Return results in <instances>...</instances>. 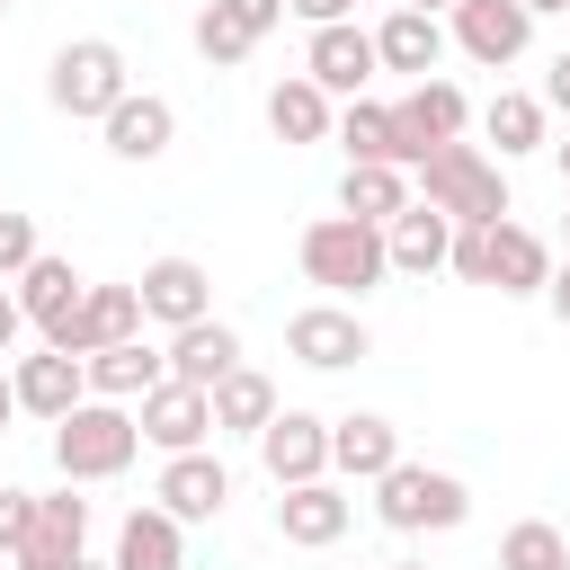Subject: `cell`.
<instances>
[{
  "label": "cell",
  "mask_w": 570,
  "mask_h": 570,
  "mask_svg": "<svg viewBox=\"0 0 570 570\" xmlns=\"http://www.w3.org/2000/svg\"><path fill=\"white\" fill-rule=\"evenodd\" d=\"M525 9H534V18H570V0H525Z\"/></svg>",
  "instance_id": "cell-43"
},
{
  "label": "cell",
  "mask_w": 570,
  "mask_h": 570,
  "mask_svg": "<svg viewBox=\"0 0 570 570\" xmlns=\"http://www.w3.org/2000/svg\"><path fill=\"white\" fill-rule=\"evenodd\" d=\"M330 125H338V98H330L312 71H294V80L267 89V134H276V142L303 151V142H330Z\"/></svg>",
  "instance_id": "cell-27"
},
{
  "label": "cell",
  "mask_w": 570,
  "mask_h": 570,
  "mask_svg": "<svg viewBox=\"0 0 570 570\" xmlns=\"http://www.w3.org/2000/svg\"><path fill=\"white\" fill-rule=\"evenodd\" d=\"M125 89H134V71H125V45H107V36H71V45L45 62V98H53V116H71V125H98Z\"/></svg>",
  "instance_id": "cell-5"
},
{
  "label": "cell",
  "mask_w": 570,
  "mask_h": 570,
  "mask_svg": "<svg viewBox=\"0 0 570 570\" xmlns=\"http://www.w3.org/2000/svg\"><path fill=\"white\" fill-rule=\"evenodd\" d=\"M9 419H18V383H9V365H0V436H9Z\"/></svg>",
  "instance_id": "cell-41"
},
{
  "label": "cell",
  "mask_w": 570,
  "mask_h": 570,
  "mask_svg": "<svg viewBox=\"0 0 570 570\" xmlns=\"http://www.w3.org/2000/svg\"><path fill=\"white\" fill-rule=\"evenodd\" d=\"M392 463H401V428H392L383 410L330 419V472H338V481H383Z\"/></svg>",
  "instance_id": "cell-22"
},
{
  "label": "cell",
  "mask_w": 570,
  "mask_h": 570,
  "mask_svg": "<svg viewBox=\"0 0 570 570\" xmlns=\"http://www.w3.org/2000/svg\"><path fill=\"white\" fill-rule=\"evenodd\" d=\"M134 294H142V330H151V321H160V330H187V321L214 312V267L187 258V249H169V258H151V267L134 276Z\"/></svg>",
  "instance_id": "cell-10"
},
{
  "label": "cell",
  "mask_w": 570,
  "mask_h": 570,
  "mask_svg": "<svg viewBox=\"0 0 570 570\" xmlns=\"http://www.w3.org/2000/svg\"><path fill=\"white\" fill-rule=\"evenodd\" d=\"M80 374H89V392H98V401H125V410H134V401H142V392L169 374V356H160L151 338H116V347L80 356Z\"/></svg>",
  "instance_id": "cell-28"
},
{
  "label": "cell",
  "mask_w": 570,
  "mask_h": 570,
  "mask_svg": "<svg viewBox=\"0 0 570 570\" xmlns=\"http://www.w3.org/2000/svg\"><path fill=\"white\" fill-rule=\"evenodd\" d=\"M303 71H312L330 98H365V80L383 71V62H374V27H356V18H338V27H312V45H303Z\"/></svg>",
  "instance_id": "cell-16"
},
{
  "label": "cell",
  "mask_w": 570,
  "mask_h": 570,
  "mask_svg": "<svg viewBox=\"0 0 570 570\" xmlns=\"http://www.w3.org/2000/svg\"><path fill=\"white\" fill-rule=\"evenodd\" d=\"M107 561H116V570H187V525H178L160 499H142V508H125Z\"/></svg>",
  "instance_id": "cell-26"
},
{
  "label": "cell",
  "mask_w": 570,
  "mask_h": 570,
  "mask_svg": "<svg viewBox=\"0 0 570 570\" xmlns=\"http://www.w3.org/2000/svg\"><path fill=\"white\" fill-rule=\"evenodd\" d=\"M285 356L312 365V374H347V365L374 356V330H365L356 303H303V312L285 321Z\"/></svg>",
  "instance_id": "cell-7"
},
{
  "label": "cell",
  "mask_w": 570,
  "mask_h": 570,
  "mask_svg": "<svg viewBox=\"0 0 570 570\" xmlns=\"http://www.w3.org/2000/svg\"><path fill=\"white\" fill-rule=\"evenodd\" d=\"M0 570H18V561H9V552H0Z\"/></svg>",
  "instance_id": "cell-47"
},
{
  "label": "cell",
  "mask_w": 570,
  "mask_h": 570,
  "mask_svg": "<svg viewBox=\"0 0 570 570\" xmlns=\"http://www.w3.org/2000/svg\"><path fill=\"white\" fill-rule=\"evenodd\" d=\"M134 454H142V428H134V410L125 401H71L62 419H53V472L62 481H125L134 472Z\"/></svg>",
  "instance_id": "cell-1"
},
{
  "label": "cell",
  "mask_w": 570,
  "mask_h": 570,
  "mask_svg": "<svg viewBox=\"0 0 570 570\" xmlns=\"http://www.w3.org/2000/svg\"><path fill=\"white\" fill-rule=\"evenodd\" d=\"M499 570H570V534L552 517H517L499 534Z\"/></svg>",
  "instance_id": "cell-32"
},
{
  "label": "cell",
  "mask_w": 570,
  "mask_h": 570,
  "mask_svg": "<svg viewBox=\"0 0 570 570\" xmlns=\"http://www.w3.org/2000/svg\"><path fill=\"white\" fill-rule=\"evenodd\" d=\"M561 232H570V223H561Z\"/></svg>",
  "instance_id": "cell-49"
},
{
  "label": "cell",
  "mask_w": 570,
  "mask_h": 570,
  "mask_svg": "<svg viewBox=\"0 0 570 570\" xmlns=\"http://www.w3.org/2000/svg\"><path fill=\"white\" fill-rule=\"evenodd\" d=\"M410 187L436 205V214H454V223H508L517 205H508V160H490L481 142H436L419 169H410Z\"/></svg>",
  "instance_id": "cell-3"
},
{
  "label": "cell",
  "mask_w": 570,
  "mask_h": 570,
  "mask_svg": "<svg viewBox=\"0 0 570 570\" xmlns=\"http://www.w3.org/2000/svg\"><path fill=\"white\" fill-rule=\"evenodd\" d=\"M347 525H356V499H347L338 472H321V481H285V490H276V534H285L294 552H330Z\"/></svg>",
  "instance_id": "cell-9"
},
{
  "label": "cell",
  "mask_w": 570,
  "mask_h": 570,
  "mask_svg": "<svg viewBox=\"0 0 570 570\" xmlns=\"http://www.w3.org/2000/svg\"><path fill=\"white\" fill-rule=\"evenodd\" d=\"M445 18H428V9H392L383 27H374V62L383 71H401V80H428V71H445Z\"/></svg>",
  "instance_id": "cell-23"
},
{
  "label": "cell",
  "mask_w": 570,
  "mask_h": 570,
  "mask_svg": "<svg viewBox=\"0 0 570 570\" xmlns=\"http://www.w3.org/2000/svg\"><path fill=\"white\" fill-rule=\"evenodd\" d=\"M9 383H18V419H62L71 401H89V374H80V356H62V347H36V356H9Z\"/></svg>",
  "instance_id": "cell-19"
},
{
  "label": "cell",
  "mask_w": 570,
  "mask_h": 570,
  "mask_svg": "<svg viewBox=\"0 0 570 570\" xmlns=\"http://www.w3.org/2000/svg\"><path fill=\"white\" fill-rule=\"evenodd\" d=\"M543 125H552V116H543V98H534V89H499V98L481 107V134L499 142L490 160H525V151H543V142H552Z\"/></svg>",
  "instance_id": "cell-30"
},
{
  "label": "cell",
  "mask_w": 570,
  "mask_h": 570,
  "mask_svg": "<svg viewBox=\"0 0 570 570\" xmlns=\"http://www.w3.org/2000/svg\"><path fill=\"white\" fill-rule=\"evenodd\" d=\"M543 276H552V240H543V232H525V223H490V232H481V285H499V294H543Z\"/></svg>",
  "instance_id": "cell-21"
},
{
  "label": "cell",
  "mask_w": 570,
  "mask_h": 570,
  "mask_svg": "<svg viewBox=\"0 0 570 570\" xmlns=\"http://www.w3.org/2000/svg\"><path fill=\"white\" fill-rule=\"evenodd\" d=\"M214 9H223V18H232V27H240V36H249V45H258V36H276V27H285V0H214Z\"/></svg>",
  "instance_id": "cell-35"
},
{
  "label": "cell",
  "mask_w": 570,
  "mask_h": 570,
  "mask_svg": "<svg viewBox=\"0 0 570 570\" xmlns=\"http://www.w3.org/2000/svg\"><path fill=\"white\" fill-rule=\"evenodd\" d=\"M330 142L347 151V160H392V169H419L428 151L401 134V116L383 107V98H338V125H330Z\"/></svg>",
  "instance_id": "cell-18"
},
{
  "label": "cell",
  "mask_w": 570,
  "mask_h": 570,
  "mask_svg": "<svg viewBox=\"0 0 570 570\" xmlns=\"http://www.w3.org/2000/svg\"><path fill=\"white\" fill-rule=\"evenodd\" d=\"M0 9H18V0H0Z\"/></svg>",
  "instance_id": "cell-48"
},
{
  "label": "cell",
  "mask_w": 570,
  "mask_h": 570,
  "mask_svg": "<svg viewBox=\"0 0 570 570\" xmlns=\"http://www.w3.org/2000/svg\"><path fill=\"white\" fill-rule=\"evenodd\" d=\"M410 205V169H392V160H347V178H338V214H356V223H392Z\"/></svg>",
  "instance_id": "cell-31"
},
{
  "label": "cell",
  "mask_w": 570,
  "mask_h": 570,
  "mask_svg": "<svg viewBox=\"0 0 570 570\" xmlns=\"http://www.w3.org/2000/svg\"><path fill=\"white\" fill-rule=\"evenodd\" d=\"M196 53H205L214 71H232V62H249V36H240V27H232V18L205 0V9H196Z\"/></svg>",
  "instance_id": "cell-33"
},
{
  "label": "cell",
  "mask_w": 570,
  "mask_h": 570,
  "mask_svg": "<svg viewBox=\"0 0 570 570\" xmlns=\"http://www.w3.org/2000/svg\"><path fill=\"white\" fill-rule=\"evenodd\" d=\"M71 570H116V561H89V552H80V561H71Z\"/></svg>",
  "instance_id": "cell-45"
},
{
  "label": "cell",
  "mask_w": 570,
  "mask_h": 570,
  "mask_svg": "<svg viewBox=\"0 0 570 570\" xmlns=\"http://www.w3.org/2000/svg\"><path fill=\"white\" fill-rule=\"evenodd\" d=\"M27 525H36V490L0 481V552H18V543H27Z\"/></svg>",
  "instance_id": "cell-36"
},
{
  "label": "cell",
  "mask_w": 570,
  "mask_h": 570,
  "mask_svg": "<svg viewBox=\"0 0 570 570\" xmlns=\"http://www.w3.org/2000/svg\"><path fill=\"white\" fill-rule=\"evenodd\" d=\"M9 294H18V312H27V330H53V321H71L80 312V294H89V276L71 267V258H53V249H36L18 276H9Z\"/></svg>",
  "instance_id": "cell-24"
},
{
  "label": "cell",
  "mask_w": 570,
  "mask_h": 570,
  "mask_svg": "<svg viewBox=\"0 0 570 570\" xmlns=\"http://www.w3.org/2000/svg\"><path fill=\"white\" fill-rule=\"evenodd\" d=\"M36 249H45V240H36V214H9V205H0V285H9Z\"/></svg>",
  "instance_id": "cell-34"
},
{
  "label": "cell",
  "mask_w": 570,
  "mask_h": 570,
  "mask_svg": "<svg viewBox=\"0 0 570 570\" xmlns=\"http://www.w3.org/2000/svg\"><path fill=\"white\" fill-rule=\"evenodd\" d=\"M392 570H428V561H392Z\"/></svg>",
  "instance_id": "cell-46"
},
{
  "label": "cell",
  "mask_w": 570,
  "mask_h": 570,
  "mask_svg": "<svg viewBox=\"0 0 570 570\" xmlns=\"http://www.w3.org/2000/svg\"><path fill=\"white\" fill-rule=\"evenodd\" d=\"M160 356H169V374H178V383H196V392H214V383H223V374L240 365V330H232L223 312H205V321H187V330H169V347H160Z\"/></svg>",
  "instance_id": "cell-25"
},
{
  "label": "cell",
  "mask_w": 570,
  "mask_h": 570,
  "mask_svg": "<svg viewBox=\"0 0 570 570\" xmlns=\"http://www.w3.org/2000/svg\"><path fill=\"white\" fill-rule=\"evenodd\" d=\"M534 98H543V116H570V45L543 62V89H534Z\"/></svg>",
  "instance_id": "cell-37"
},
{
  "label": "cell",
  "mask_w": 570,
  "mask_h": 570,
  "mask_svg": "<svg viewBox=\"0 0 570 570\" xmlns=\"http://www.w3.org/2000/svg\"><path fill=\"white\" fill-rule=\"evenodd\" d=\"M18 330H27V312H18V294L0 285V365H9V347H18Z\"/></svg>",
  "instance_id": "cell-40"
},
{
  "label": "cell",
  "mask_w": 570,
  "mask_h": 570,
  "mask_svg": "<svg viewBox=\"0 0 570 570\" xmlns=\"http://www.w3.org/2000/svg\"><path fill=\"white\" fill-rule=\"evenodd\" d=\"M98 134H107V151L116 160H134V169H151L169 142H178V107L160 98V89H125L107 116H98Z\"/></svg>",
  "instance_id": "cell-15"
},
{
  "label": "cell",
  "mask_w": 570,
  "mask_h": 570,
  "mask_svg": "<svg viewBox=\"0 0 570 570\" xmlns=\"http://www.w3.org/2000/svg\"><path fill=\"white\" fill-rule=\"evenodd\" d=\"M134 428H142V445H151V454H187V445H214V401H205L196 383L160 374V383L134 401Z\"/></svg>",
  "instance_id": "cell-11"
},
{
  "label": "cell",
  "mask_w": 570,
  "mask_h": 570,
  "mask_svg": "<svg viewBox=\"0 0 570 570\" xmlns=\"http://www.w3.org/2000/svg\"><path fill=\"white\" fill-rule=\"evenodd\" d=\"M374 490V517L392 525V534H454L463 517H472V490L454 481V472H436V463H392L383 481H365Z\"/></svg>",
  "instance_id": "cell-4"
},
{
  "label": "cell",
  "mask_w": 570,
  "mask_h": 570,
  "mask_svg": "<svg viewBox=\"0 0 570 570\" xmlns=\"http://www.w3.org/2000/svg\"><path fill=\"white\" fill-rule=\"evenodd\" d=\"M401 9H428V18H445V9H454V0H401Z\"/></svg>",
  "instance_id": "cell-44"
},
{
  "label": "cell",
  "mask_w": 570,
  "mask_h": 570,
  "mask_svg": "<svg viewBox=\"0 0 570 570\" xmlns=\"http://www.w3.org/2000/svg\"><path fill=\"white\" fill-rule=\"evenodd\" d=\"M249 445H258V472H267L276 490H285V481H321V472H330V419H321V410H276Z\"/></svg>",
  "instance_id": "cell-13"
},
{
  "label": "cell",
  "mask_w": 570,
  "mask_h": 570,
  "mask_svg": "<svg viewBox=\"0 0 570 570\" xmlns=\"http://www.w3.org/2000/svg\"><path fill=\"white\" fill-rule=\"evenodd\" d=\"M205 401H214V436H258V428L285 410V401H276V383H267L258 365H232Z\"/></svg>",
  "instance_id": "cell-29"
},
{
  "label": "cell",
  "mask_w": 570,
  "mask_h": 570,
  "mask_svg": "<svg viewBox=\"0 0 570 570\" xmlns=\"http://www.w3.org/2000/svg\"><path fill=\"white\" fill-rule=\"evenodd\" d=\"M552 169H561V187H570V134H561V142H552Z\"/></svg>",
  "instance_id": "cell-42"
},
{
  "label": "cell",
  "mask_w": 570,
  "mask_h": 570,
  "mask_svg": "<svg viewBox=\"0 0 570 570\" xmlns=\"http://www.w3.org/2000/svg\"><path fill=\"white\" fill-rule=\"evenodd\" d=\"M445 45H454L463 62H481V71H508V62H525V45H534V9H525V0H454V9H445Z\"/></svg>",
  "instance_id": "cell-6"
},
{
  "label": "cell",
  "mask_w": 570,
  "mask_h": 570,
  "mask_svg": "<svg viewBox=\"0 0 570 570\" xmlns=\"http://www.w3.org/2000/svg\"><path fill=\"white\" fill-rule=\"evenodd\" d=\"M543 303H552V321L570 330V258H552V276H543Z\"/></svg>",
  "instance_id": "cell-39"
},
{
  "label": "cell",
  "mask_w": 570,
  "mask_h": 570,
  "mask_svg": "<svg viewBox=\"0 0 570 570\" xmlns=\"http://www.w3.org/2000/svg\"><path fill=\"white\" fill-rule=\"evenodd\" d=\"M294 258H303V276H312L330 303H365V294L392 276L383 232H374V223H356V214H321V223H303Z\"/></svg>",
  "instance_id": "cell-2"
},
{
  "label": "cell",
  "mask_w": 570,
  "mask_h": 570,
  "mask_svg": "<svg viewBox=\"0 0 570 570\" xmlns=\"http://www.w3.org/2000/svg\"><path fill=\"white\" fill-rule=\"evenodd\" d=\"M116 338H142V294H134V285H89L80 312L45 330V347H62V356H98V347H116Z\"/></svg>",
  "instance_id": "cell-12"
},
{
  "label": "cell",
  "mask_w": 570,
  "mask_h": 570,
  "mask_svg": "<svg viewBox=\"0 0 570 570\" xmlns=\"http://www.w3.org/2000/svg\"><path fill=\"white\" fill-rule=\"evenodd\" d=\"M392 116H401V134H410L419 151H436V142H463V125H472V98H463V80L428 71V80H410V89L392 98Z\"/></svg>",
  "instance_id": "cell-17"
},
{
  "label": "cell",
  "mask_w": 570,
  "mask_h": 570,
  "mask_svg": "<svg viewBox=\"0 0 570 570\" xmlns=\"http://www.w3.org/2000/svg\"><path fill=\"white\" fill-rule=\"evenodd\" d=\"M285 18H303V27H338V18H356V0H285Z\"/></svg>",
  "instance_id": "cell-38"
},
{
  "label": "cell",
  "mask_w": 570,
  "mask_h": 570,
  "mask_svg": "<svg viewBox=\"0 0 570 570\" xmlns=\"http://www.w3.org/2000/svg\"><path fill=\"white\" fill-rule=\"evenodd\" d=\"M445 249H454V214H436L428 196H410V205L383 223V258H392V276H436Z\"/></svg>",
  "instance_id": "cell-20"
},
{
  "label": "cell",
  "mask_w": 570,
  "mask_h": 570,
  "mask_svg": "<svg viewBox=\"0 0 570 570\" xmlns=\"http://www.w3.org/2000/svg\"><path fill=\"white\" fill-rule=\"evenodd\" d=\"M151 499L178 517V525H214L223 508H232V463L214 454V445H187V454H160V481H151Z\"/></svg>",
  "instance_id": "cell-8"
},
{
  "label": "cell",
  "mask_w": 570,
  "mask_h": 570,
  "mask_svg": "<svg viewBox=\"0 0 570 570\" xmlns=\"http://www.w3.org/2000/svg\"><path fill=\"white\" fill-rule=\"evenodd\" d=\"M80 552H89V499H80V481H62V490L36 499V525H27V543L9 561L18 570H71Z\"/></svg>",
  "instance_id": "cell-14"
}]
</instances>
